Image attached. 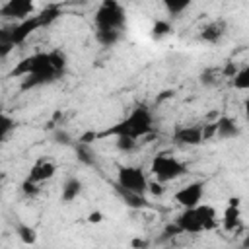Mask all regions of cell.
Returning <instances> with one entry per match:
<instances>
[{
	"label": "cell",
	"instance_id": "cell-7",
	"mask_svg": "<svg viewBox=\"0 0 249 249\" xmlns=\"http://www.w3.org/2000/svg\"><path fill=\"white\" fill-rule=\"evenodd\" d=\"M35 14V4L33 0H6L0 6V18L2 19H12L19 21Z\"/></svg>",
	"mask_w": 249,
	"mask_h": 249
},
{
	"label": "cell",
	"instance_id": "cell-12",
	"mask_svg": "<svg viewBox=\"0 0 249 249\" xmlns=\"http://www.w3.org/2000/svg\"><path fill=\"white\" fill-rule=\"evenodd\" d=\"M212 130H214V136H218L220 140H231L241 134L237 121L231 117H220L216 123H212Z\"/></svg>",
	"mask_w": 249,
	"mask_h": 249
},
{
	"label": "cell",
	"instance_id": "cell-16",
	"mask_svg": "<svg viewBox=\"0 0 249 249\" xmlns=\"http://www.w3.org/2000/svg\"><path fill=\"white\" fill-rule=\"evenodd\" d=\"M80 193H82V181H80L78 177H68V179L64 181V185H62L60 200L68 204V202L76 200V198L80 196Z\"/></svg>",
	"mask_w": 249,
	"mask_h": 249
},
{
	"label": "cell",
	"instance_id": "cell-29",
	"mask_svg": "<svg viewBox=\"0 0 249 249\" xmlns=\"http://www.w3.org/2000/svg\"><path fill=\"white\" fill-rule=\"evenodd\" d=\"M54 138H56V142H58V144H66V146H72V144H74V142H72V138H70L66 132H56V136H54Z\"/></svg>",
	"mask_w": 249,
	"mask_h": 249
},
{
	"label": "cell",
	"instance_id": "cell-3",
	"mask_svg": "<svg viewBox=\"0 0 249 249\" xmlns=\"http://www.w3.org/2000/svg\"><path fill=\"white\" fill-rule=\"evenodd\" d=\"M97 29H123L126 25V12L119 0H103L93 16Z\"/></svg>",
	"mask_w": 249,
	"mask_h": 249
},
{
	"label": "cell",
	"instance_id": "cell-10",
	"mask_svg": "<svg viewBox=\"0 0 249 249\" xmlns=\"http://www.w3.org/2000/svg\"><path fill=\"white\" fill-rule=\"evenodd\" d=\"M62 74L54 68H45L41 72H35V74H27L21 78V89L27 91V89H35V88H41V86H47V84H53L60 78Z\"/></svg>",
	"mask_w": 249,
	"mask_h": 249
},
{
	"label": "cell",
	"instance_id": "cell-13",
	"mask_svg": "<svg viewBox=\"0 0 249 249\" xmlns=\"http://www.w3.org/2000/svg\"><path fill=\"white\" fill-rule=\"evenodd\" d=\"M226 31H228L226 21H224V19H214V21H210L208 25H204V27H202V31H200L198 39H200V41H204V43L216 45L218 41H222V39H224Z\"/></svg>",
	"mask_w": 249,
	"mask_h": 249
},
{
	"label": "cell",
	"instance_id": "cell-28",
	"mask_svg": "<svg viewBox=\"0 0 249 249\" xmlns=\"http://www.w3.org/2000/svg\"><path fill=\"white\" fill-rule=\"evenodd\" d=\"M14 49H16V47H14L12 43H0V60L6 58V56H10V53H12Z\"/></svg>",
	"mask_w": 249,
	"mask_h": 249
},
{
	"label": "cell",
	"instance_id": "cell-1",
	"mask_svg": "<svg viewBox=\"0 0 249 249\" xmlns=\"http://www.w3.org/2000/svg\"><path fill=\"white\" fill-rule=\"evenodd\" d=\"M154 130V113L146 103L136 105L123 121H119L117 124H113L111 128L103 130V132H88L84 134L80 140L82 142H91L97 138H105V136H128V138H144Z\"/></svg>",
	"mask_w": 249,
	"mask_h": 249
},
{
	"label": "cell",
	"instance_id": "cell-2",
	"mask_svg": "<svg viewBox=\"0 0 249 249\" xmlns=\"http://www.w3.org/2000/svg\"><path fill=\"white\" fill-rule=\"evenodd\" d=\"M218 224L216 210L210 204L198 202L196 206L183 208L179 216L175 218V226L179 228L181 233H202L208 230H214Z\"/></svg>",
	"mask_w": 249,
	"mask_h": 249
},
{
	"label": "cell",
	"instance_id": "cell-23",
	"mask_svg": "<svg viewBox=\"0 0 249 249\" xmlns=\"http://www.w3.org/2000/svg\"><path fill=\"white\" fill-rule=\"evenodd\" d=\"M16 126H18L16 119L0 111V142H6V138L16 130Z\"/></svg>",
	"mask_w": 249,
	"mask_h": 249
},
{
	"label": "cell",
	"instance_id": "cell-11",
	"mask_svg": "<svg viewBox=\"0 0 249 249\" xmlns=\"http://www.w3.org/2000/svg\"><path fill=\"white\" fill-rule=\"evenodd\" d=\"M173 142L179 146H198L204 142L202 126H177L173 130Z\"/></svg>",
	"mask_w": 249,
	"mask_h": 249
},
{
	"label": "cell",
	"instance_id": "cell-30",
	"mask_svg": "<svg viewBox=\"0 0 249 249\" xmlns=\"http://www.w3.org/2000/svg\"><path fill=\"white\" fill-rule=\"evenodd\" d=\"M101 220V214L99 212H91L89 214V222H99Z\"/></svg>",
	"mask_w": 249,
	"mask_h": 249
},
{
	"label": "cell",
	"instance_id": "cell-8",
	"mask_svg": "<svg viewBox=\"0 0 249 249\" xmlns=\"http://www.w3.org/2000/svg\"><path fill=\"white\" fill-rule=\"evenodd\" d=\"M204 196V183L202 181H193L185 187H181L173 198L177 204H181L183 208H191V206H196Z\"/></svg>",
	"mask_w": 249,
	"mask_h": 249
},
{
	"label": "cell",
	"instance_id": "cell-26",
	"mask_svg": "<svg viewBox=\"0 0 249 249\" xmlns=\"http://www.w3.org/2000/svg\"><path fill=\"white\" fill-rule=\"evenodd\" d=\"M115 144L121 152H132L136 148V140L128 136H115Z\"/></svg>",
	"mask_w": 249,
	"mask_h": 249
},
{
	"label": "cell",
	"instance_id": "cell-4",
	"mask_svg": "<svg viewBox=\"0 0 249 249\" xmlns=\"http://www.w3.org/2000/svg\"><path fill=\"white\" fill-rule=\"evenodd\" d=\"M150 171L156 177V181L167 183V181H175V179L183 177L187 173V165L171 154H158L152 161Z\"/></svg>",
	"mask_w": 249,
	"mask_h": 249
},
{
	"label": "cell",
	"instance_id": "cell-17",
	"mask_svg": "<svg viewBox=\"0 0 249 249\" xmlns=\"http://www.w3.org/2000/svg\"><path fill=\"white\" fill-rule=\"evenodd\" d=\"M74 146V152H76V158H78V161L80 163H84V165H95V152H93V148L89 146V142H82V140H78V142H74L72 144Z\"/></svg>",
	"mask_w": 249,
	"mask_h": 249
},
{
	"label": "cell",
	"instance_id": "cell-20",
	"mask_svg": "<svg viewBox=\"0 0 249 249\" xmlns=\"http://www.w3.org/2000/svg\"><path fill=\"white\" fill-rule=\"evenodd\" d=\"M60 16H62V12H60L58 6H47V8H43V10L37 14V18H39V21H41V27H49V25H51L53 21H56Z\"/></svg>",
	"mask_w": 249,
	"mask_h": 249
},
{
	"label": "cell",
	"instance_id": "cell-18",
	"mask_svg": "<svg viewBox=\"0 0 249 249\" xmlns=\"http://www.w3.org/2000/svg\"><path fill=\"white\" fill-rule=\"evenodd\" d=\"M115 191L119 193V196L124 200V204H128L130 208H144L148 204L146 200V195H138V193H132V191H126L119 185H115Z\"/></svg>",
	"mask_w": 249,
	"mask_h": 249
},
{
	"label": "cell",
	"instance_id": "cell-19",
	"mask_svg": "<svg viewBox=\"0 0 249 249\" xmlns=\"http://www.w3.org/2000/svg\"><path fill=\"white\" fill-rule=\"evenodd\" d=\"M95 41L101 47H113L121 41V31L119 29H97L95 27Z\"/></svg>",
	"mask_w": 249,
	"mask_h": 249
},
{
	"label": "cell",
	"instance_id": "cell-5",
	"mask_svg": "<svg viewBox=\"0 0 249 249\" xmlns=\"http://www.w3.org/2000/svg\"><path fill=\"white\" fill-rule=\"evenodd\" d=\"M148 183L150 181H148L144 169L138 167V165H121L119 171H117V183L115 185L126 189V191L146 195L148 193Z\"/></svg>",
	"mask_w": 249,
	"mask_h": 249
},
{
	"label": "cell",
	"instance_id": "cell-22",
	"mask_svg": "<svg viewBox=\"0 0 249 249\" xmlns=\"http://www.w3.org/2000/svg\"><path fill=\"white\" fill-rule=\"evenodd\" d=\"M231 86H233L235 89H241V91L249 89V66H241V68H237V70L233 72V76H231Z\"/></svg>",
	"mask_w": 249,
	"mask_h": 249
},
{
	"label": "cell",
	"instance_id": "cell-6",
	"mask_svg": "<svg viewBox=\"0 0 249 249\" xmlns=\"http://www.w3.org/2000/svg\"><path fill=\"white\" fill-rule=\"evenodd\" d=\"M45 68H54V70H58V68L54 66V62H53L51 51H49V53H35V54H31V56H25L23 60H19V62L16 64V68L12 70V76L23 78V76H27V74H35V72H41V70H45ZM58 72L64 74L62 70H58Z\"/></svg>",
	"mask_w": 249,
	"mask_h": 249
},
{
	"label": "cell",
	"instance_id": "cell-21",
	"mask_svg": "<svg viewBox=\"0 0 249 249\" xmlns=\"http://www.w3.org/2000/svg\"><path fill=\"white\" fill-rule=\"evenodd\" d=\"M191 2H193V0H161L165 12H167L171 18L181 16V14L191 6Z\"/></svg>",
	"mask_w": 249,
	"mask_h": 249
},
{
	"label": "cell",
	"instance_id": "cell-24",
	"mask_svg": "<svg viewBox=\"0 0 249 249\" xmlns=\"http://www.w3.org/2000/svg\"><path fill=\"white\" fill-rule=\"evenodd\" d=\"M171 31H173V27H171V23H169V21H165V19H156V21H154V25H152V37H154L156 41H160V39L167 37Z\"/></svg>",
	"mask_w": 249,
	"mask_h": 249
},
{
	"label": "cell",
	"instance_id": "cell-25",
	"mask_svg": "<svg viewBox=\"0 0 249 249\" xmlns=\"http://www.w3.org/2000/svg\"><path fill=\"white\" fill-rule=\"evenodd\" d=\"M16 231H18V235H19V239H21L23 243H35V239H37V233H35V230H33L31 226L19 224Z\"/></svg>",
	"mask_w": 249,
	"mask_h": 249
},
{
	"label": "cell",
	"instance_id": "cell-27",
	"mask_svg": "<svg viewBox=\"0 0 249 249\" xmlns=\"http://www.w3.org/2000/svg\"><path fill=\"white\" fill-rule=\"evenodd\" d=\"M21 189H23V193L25 195H37L39 193V183H33V181H29V179H25L23 183H21Z\"/></svg>",
	"mask_w": 249,
	"mask_h": 249
},
{
	"label": "cell",
	"instance_id": "cell-15",
	"mask_svg": "<svg viewBox=\"0 0 249 249\" xmlns=\"http://www.w3.org/2000/svg\"><path fill=\"white\" fill-rule=\"evenodd\" d=\"M222 222H224V228H226L228 231H233V230L239 226V222H241L239 198H230V204H228V208L224 210V218H222Z\"/></svg>",
	"mask_w": 249,
	"mask_h": 249
},
{
	"label": "cell",
	"instance_id": "cell-9",
	"mask_svg": "<svg viewBox=\"0 0 249 249\" xmlns=\"http://www.w3.org/2000/svg\"><path fill=\"white\" fill-rule=\"evenodd\" d=\"M37 29H41V21H39L37 14H33V16H29V18H25V19H19V21L12 23V43H14L16 47L21 45V43H25L27 37H29L31 33H35Z\"/></svg>",
	"mask_w": 249,
	"mask_h": 249
},
{
	"label": "cell",
	"instance_id": "cell-14",
	"mask_svg": "<svg viewBox=\"0 0 249 249\" xmlns=\"http://www.w3.org/2000/svg\"><path fill=\"white\" fill-rule=\"evenodd\" d=\"M54 173H56V165H54L53 161H49V160H39V161H35V163L31 165L27 179L33 181V183H43V181L51 179Z\"/></svg>",
	"mask_w": 249,
	"mask_h": 249
}]
</instances>
